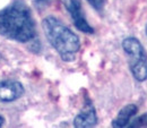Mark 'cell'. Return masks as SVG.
<instances>
[{
  "mask_svg": "<svg viewBox=\"0 0 147 128\" xmlns=\"http://www.w3.org/2000/svg\"><path fill=\"white\" fill-rule=\"evenodd\" d=\"M138 108L135 104H128L126 107H123L120 110V112L118 113L117 118L112 121V127L114 128H121L128 125L130 119L137 113Z\"/></svg>",
  "mask_w": 147,
  "mask_h": 128,
  "instance_id": "52a82bcc",
  "label": "cell"
},
{
  "mask_svg": "<svg viewBox=\"0 0 147 128\" xmlns=\"http://www.w3.org/2000/svg\"><path fill=\"white\" fill-rule=\"evenodd\" d=\"M130 69L138 82L147 79V60H134L130 64Z\"/></svg>",
  "mask_w": 147,
  "mask_h": 128,
  "instance_id": "ba28073f",
  "label": "cell"
},
{
  "mask_svg": "<svg viewBox=\"0 0 147 128\" xmlns=\"http://www.w3.org/2000/svg\"><path fill=\"white\" fill-rule=\"evenodd\" d=\"M96 10H102V8L104 7L105 0H87Z\"/></svg>",
  "mask_w": 147,
  "mask_h": 128,
  "instance_id": "30bf717a",
  "label": "cell"
},
{
  "mask_svg": "<svg viewBox=\"0 0 147 128\" xmlns=\"http://www.w3.org/2000/svg\"><path fill=\"white\" fill-rule=\"evenodd\" d=\"M66 9L69 12V14L71 15V18L75 24V26L84 32V33H88V34H93L94 30L93 27L87 23V20L85 18V15L83 13L82 9V3L79 0H62Z\"/></svg>",
  "mask_w": 147,
  "mask_h": 128,
  "instance_id": "3957f363",
  "label": "cell"
},
{
  "mask_svg": "<svg viewBox=\"0 0 147 128\" xmlns=\"http://www.w3.org/2000/svg\"><path fill=\"white\" fill-rule=\"evenodd\" d=\"M49 2H50V0H35V3L38 7H43V6L48 5Z\"/></svg>",
  "mask_w": 147,
  "mask_h": 128,
  "instance_id": "8fae6325",
  "label": "cell"
},
{
  "mask_svg": "<svg viewBox=\"0 0 147 128\" xmlns=\"http://www.w3.org/2000/svg\"><path fill=\"white\" fill-rule=\"evenodd\" d=\"M3 123H5V120H3V118H2L1 116H0V127H1L2 125H3Z\"/></svg>",
  "mask_w": 147,
  "mask_h": 128,
  "instance_id": "7c38bea8",
  "label": "cell"
},
{
  "mask_svg": "<svg viewBox=\"0 0 147 128\" xmlns=\"http://www.w3.org/2000/svg\"><path fill=\"white\" fill-rule=\"evenodd\" d=\"M0 34L23 43L34 39L35 24L24 1L16 0L0 10Z\"/></svg>",
  "mask_w": 147,
  "mask_h": 128,
  "instance_id": "6da1fadb",
  "label": "cell"
},
{
  "mask_svg": "<svg viewBox=\"0 0 147 128\" xmlns=\"http://www.w3.org/2000/svg\"><path fill=\"white\" fill-rule=\"evenodd\" d=\"M42 27L49 43L63 61H73L80 48V41L70 28L53 16L43 19Z\"/></svg>",
  "mask_w": 147,
  "mask_h": 128,
  "instance_id": "7a4b0ae2",
  "label": "cell"
},
{
  "mask_svg": "<svg viewBox=\"0 0 147 128\" xmlns=\"http://www.w3.org/2000/svg\"><path fill=\"white\" fill-rule=\"evenodd\" d=\"M130 127H147V113L140 116V117H137L130 124Z\"/></svg>",
  "mask_w": 147,
  "mask_h": 128,
  "instance_id": "9c48e42d",
  "label": "cell"
},
{
  "mask_svg": "<svg viewBox=\"0 0 147 128\" xmlns=\"http://www.w3.org/2000/svg\"><path fill=\"white\" fill-rule=\"evenodd\" d=\"M24 93V87L19 82L6 81L0 83V101L11 102L20 98Z\"/></svg>",
  "mask_w": 147,
  "mask_h": 128,
  "instance_id": "5b68a950",
  "label": "cell"
},
{
  "mask_svg": "<svg viewBox=\"0 0 147 128\" xmlns=\"http://www.w3.org/2000/svg\"><path fill=\"white\" fill-rule=\"evenodd\" d=\"M123 50L134 60H147V54L142 43L135 37H127L122 42Z\"/></svg>",
  "mask_w": 147,
  "mask_h": 128,
  "instance_id": "8992f818",
  "label": "cell"
},
{
  "mask_svg": "<svg viewBox=\"0 0 147 128\" xmlns=\"http://www.w3.org/2000/svg\"><path fill=\"white\" fill-rule=\"evenodd\" d=\"M146 34H147V25H146Z\"/></svg>",
  "mask_w": 147,
  "mask_h": 128,
  "instance_id": "4fadbf2b",
  "label": "cell"
},
{
  "mask_svg": "<svg viewBox=\"0 0 147 128\" xmlns=\"http://www.w3.org/2000/svg\"><path fill=\"white\" fill-rule=\"evenodd\" d=\"M96 124H97V117L95 108L93 106L92 101L88 98H86L83 109L76 116L74 120V126L77 128H88L94 127Z\"/></svg>",
  "mask_w": 147,
  "mask_h": 128,
  "instance_id": "277c9868",
  "label": "cell"
}]
</instances>
